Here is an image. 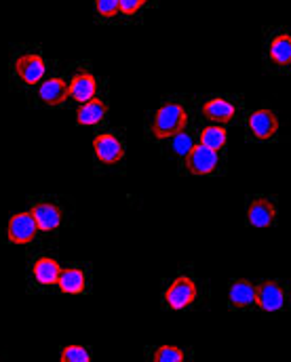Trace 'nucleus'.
<instances>
[{"mask_svg": "<svg viewBox=\"0 0 291 362\" xmlns=\"http://www.w3.org/2000/svg\"><path fill=\"white\" fill-rule=\"evenodd\" d=\"M188 124V112L182 103H165L156 110L152 120V135L156 139H171L173 135L182 133Z\"/></svg>", "mask_w": 291, "mask_h": 362, "instance_id": "obj_1", "label": "nucleus"}, {"mask_svg": "<svg viewBox=\"0 0 291 362\" xmlns=\"http://www.w3.org/2000/svg\"><path fill=\"white\" fill-rule=\"evenodd\" d=\"M196 299V284L188 276H178L165 291V301L171 310H184Z\"/></svg>", "mask_w": 291, "mask_h": 362, "instance_id": "obj_2", "label": "nucleus"}, {"mask_svg": "<svg viewBox=\"0 0 291 362\" xmlns=\"http://www.w3.org/2000/svg\"><path fill=\"white\" fill-rule=\"evenodd\" d=\"M38 226L32 217V213H17L8 219L6 226V238L15 245H28L36 238Z\"/></svg>", "mask_w": 291, "mask_h": 362, "instance_id": "obj_3", "label": "nucleus"}, {"mask_svg": "<svg viewBox=\"0 0 291 362\" xmlns=\"http://www.w3.org/2000/svg\"><path fill=\"white\" fill-rule=\"evenodd\" d=\"M186 158V167L188 171L196 175V177H202V175H211L217 167V152L205 148L202 144H194L190 148V152L184 156Z\"/></svg>", "mask_w": 291, "mask_h": 362, "instance_id": "obj_4", "label": "nucleus"}, {"mask_svg": "<svg viewBox=\"0 0 291 362\" xmlns=\"http://www.w3.org/2000/svg\"><path fill=\"white\" fill-rule=\"evenodd\" d=\"M256 305L266 312H279L285 305V291L279 282L264 280L256 286Z\"/></svg>", "mask_w": 291, "mask_h": 362, "instance_id": "obj_5", "label": "nucleus"}, {"mask_svg": "<svg viewBox=\"0 0 291 362\" xmlns=\"http://www.w3.org/2000/svg\"><path fill=\"white\" fill-rule=\"evenodd\" d=\"M93 152L103 165H116L125 158V148L120 139L112 133H101L93 139Z\"/></svg>", "mask_w": 291, "mask_h": 362, "instance_id": "obj_6", "label": "nucleus"}, {"mask_svg": "<svg viewBox=\"0 0 291 362\" xmlns=\"http://www.w3.org/2000/svg\"><path fill=\"white\" fill-rule=\"evenodd\" d=\"M15 72L25 85H38L45 76V59L40 55L25 53L15 59Z\"/></svg>", "mask_w": 291, "mask_h": 362, "instance_id": "obj_7", "label": "nucleus"}, {"mask_svg": "<svg viewBox=\"0 0 291 362\" xmlns=\"http://www.w3.org/2000/svg\"><path fill=\"white\" fill-rule=\"evenodd\" d=\"M249 131L256 139L268 141L277 135L279 131V118L270 110H256L249 116Z\"/></svg>", "mask_w": 291, "mask_h": 362, "instance_id": "obj_8", "label": "nucleus"}, {"mask_svg": "<svg viewBox=\"0 0 291 362\" xmlns=\"http://www.w3.org/2000/svg\"><path fill=\"white\" fill-rule=\"evenodd\" d=\"M36 226L40 232H53L62 226V219H64V213L57 204H51V202H38L30 209Z\"/></svg>", "mask_w": 291, "mask_h": 362, "instance_id": "obj_9", "label": "nucleus"}, {"mask_svg": "<svg viewBox=\"0 0 291 362\" xmlns=\"http://www.w3.org/2000/svg\"><path fill=\"white\" fill-rule=\"evenodd\" d=\"M247 219L253 228H268L277 219V209L270 200L258 198L247 206Z\"/></svg>", "mask_w": 291, "mask_h": 362, "instance_id": "obj_10", "label": "nucleus"}, {"mask_svg": "<svg viewBox=\"0 0 291 362\" xmlns=\"http://www.w3.org/2000/svg\"><path fill=\"white\" fill-rule=\"evenodd\" d=\"M234 114H236L234 105L230 101L222 99V97L209 99L202 105V116L207 120L215 122V124H228V122H232L234 120Z\"/></svg>", "mask_w": 291, "mask_h": 362, "instance_id": "obj_11", "label": "nucleus"}, {"mask_svg": "<svg viewBox=\"0 0 291 362\" xmlns=\"http://www.w3.org/2000/svg\"><path fill=\"white\" fill-rule=\"evenodd\" d=\"M96 90L97 83L96 78H93V74L91 72H79L70 81V85H68V97H72L74 101L83 103V101L93 99L96 97Z\"/></svg>", "mask_w": 291, "mask_h": 362, "instance_id": "obj_12", "label": "nucleus"}, {"mask_svg": "<svg viewBox=\"0 0 291 362\" xmlns=\"http://www.w3.org/2000/svg\"><path fill=\"white\" fill-rule=\"evenodd\" d=\"M108 114V105L101 101V99H89V101H83L81 107L76 110V122L81 127H93L97 122H101Z\"/></svg>", "mask_w": 291, "mask_h": 362, "instance_id": "obj_13", "label": "nucleus"}, {"mask_svg": "<svg viewBox=\"0 0 291 362\" xmlns=\"http://www.w3.org/2000/svg\"><path fill=\"white\" fill-rule=\"evenodd\" d=\"M59 264L53 259V257H38L34 262V268H32V274L36 278L38 284H45V286H53L57 284V278H59Z\"/></svg>", "mask_w": 291, "mask_h": 362, "instance_id": "obj_14", "label": "nucleus"}, {"mask_svg": "<svg viewBox=\"0 0 291 362\" xmlns=\"http://www.w3.org/2000/svg\"><path fill=\"white\" fill-rule=\"evenodd\" d=\"M228 297L234 308H251L256 305V284H251L249 280H236L232 282Z\"/></svg>", "mask_w": 291, "mask_h": 362, "instance_id": "obj_15", "label": "nucleus"}, {"mask_svg": "<svg viewBox=\"0 0 291 362\" xmlns=\"http://www.w3.org/2000/svg\"><path fill=\"white\" fill-rule=\"evenodd\" d=\"M57 284L64 293L68 295H79L85 291L87 286V276L85 272L79 270V268H66V270L59 272V278H57Z\"/></svg>", "mask_w": 291, "mask_h": 362, "instance_id": "obj_16", "label": "nucleus"}, {"mask_svg": "<svg viewBox=\"0 0 291 362\" xmlns=\"http://www.w3.org/2000/svg\"><path fill=\"white\" fill-rule=\"evenodd\" d=\"M38 95L47 105H62L68 99V87L62 78H49L40 85Z\"/></svg>", "mask_w": 291, "mask_h": 362, "instance_id": "obj_17", "label": "nucleus"}, {"mask_svg": "<svg viewBox=\"0 0 291 362\" xmlns=\"http://www.w3.org/2000/svg\"><path fill=\"white\" fill-rule=\"evenodd\" d=\"M270 59L277 66H290L291 62V38L290 34H279L270 42Z\"/></svg>", "mask_w": 291, "mask_h": 362, "instance_id": "obj_18", "label": "nucleus"}, {"mask_svg": "<svg viewBox=\"0 0 291 362\" xmlns=\"http://www.w3.org/2000/svg\"><path fill=\"white\" fill-rule=\"evenodd\" d=\"M226 141H228V133H226L224 127H205V129L200 131V144H202L205 148L213 150V152L224 150Z\"/></svg>", "mask_w": 291, "mask_h": 362, "instance_id": "obj_19", "label": "nucleus"}, {"mask_svg": "<svg viewBox=\"0 0 291 362\" xmlns=\"http://www.w3.org/2000/svg\"><path fill=\"white\" fill-rule=\"evenodd\" d=\"M154 362H182L184 361V352L176 346H161L154 354H152Z\"/></svg>", "mask_w": 291, "mask_h": 362, "instance_id": "obj_20", "label": "nucleus"}, {"mask_svg": "<svg viewBox=\"0 0 291 362\" xmlns=\"http://www.w3.org/2000/svg\"><path fill=\"white\" fill-rule=\"evenodd\" d=\"M62 362H91V354L83 346H68L62 350Z\"/></svg>", "mask_w": 291, "mask_h": 362, "instance_id": "obj_21", "label": "nucleus"}, {"mask_svg": "<svg viewBox=\"0 0 291 362\" xmlns=\"http://www.w3.org/2000/svg\"><path fill=\"white\" fill-rule=\"evenodd\" d=\"M171 139H173V150H176V154H180V156H186V154L190 152V148L194 146L193 137L186 135L184 131L178 133V135H173Z\"/></svg>", "mask_w": 291, "mask_h": 362, "instance_id": "obj_22", "label": "nucleus"}, {"mask_svg": "<svg viewBox=\"0 0 291 362\" xmlns=\"http://www.w3.org/2000/svg\"><path fill=\"white\" fill-rule=\"evenodd\" d=\"M96 11L101 17H105V19L116 17V13H118V0H96Z\"/></svg>", "mask_w": 291, "mask_h": 362, "instance_id": "obj_23", "label": "nucleus"}, {"mask_svg": "<svg viewBox=\"0 0 291 362\" xmlns=\"http://www.w3.org/2000/svg\"><path fill=\"white\" fill-rule=\"evenodd\" d=\"M148 0H118V13L122 15H135Z\"/></svg>", "mask_w": 291, "mask_h": 362, "instance_id": "obj_24", "label": "nucleus"}]
</instances>
